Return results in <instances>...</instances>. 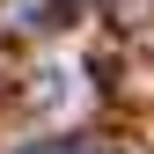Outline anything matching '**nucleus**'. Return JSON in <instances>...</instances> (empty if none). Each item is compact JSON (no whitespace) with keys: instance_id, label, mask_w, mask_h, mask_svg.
Segmentation results:
<instances>
[{"instance_id":"obj_1","label":"nucleus","mask_w":154,"mask_h":154,"mask_svg":"<svg viewBox=\"0 0 154 154\" xmlns=\"http://www.w3.org/2000/svg\"><path fill=\"white\" fill-rule=\"evenodd\" d=\"M29 154H88V140H51V147H29Z\"/></svg>"}]
</instances>
